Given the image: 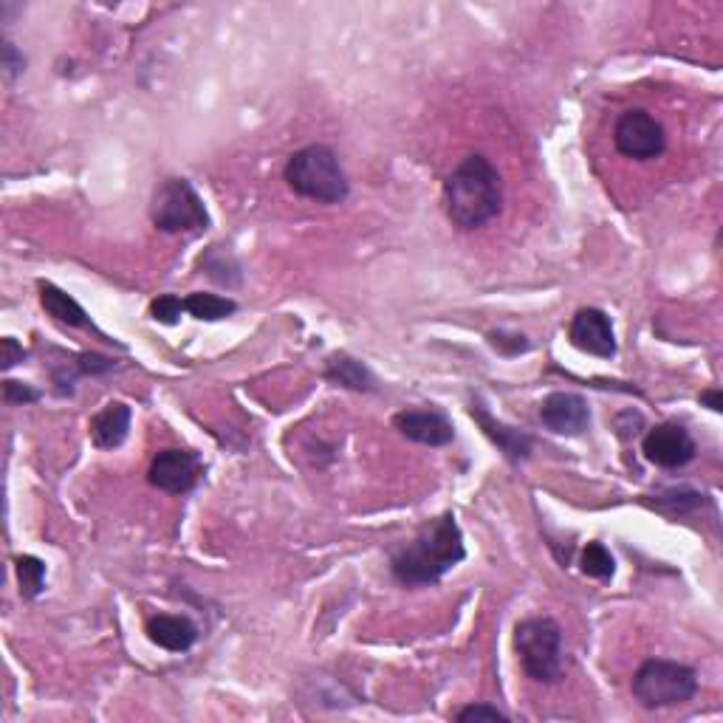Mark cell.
Returning <instances> with one entry per match:
<instances>
[{
	"label": "cell",
	"mask_w": 723,
	"mask_h": 723,
	"mask_svg": "<svg viewBox=\"0 0 723 723\" xmlns=\"http://www.w3.org/2000/svg\"><path fill=\"white\" fill-rule=\"evenodd\" d=\"M325 379L356 393H370L376 387V379L368 370V365L348 354L328 356V361H325Z\"/></svg>",
	"instance_id": "obj_16"
},
{
	"label": "cell",
	"mask_w": 723,
	"mask_h": 723,
	"mask_svg": "<svg viewBox=\"0 0 723 723\" xmlns=\"http://www.w3.org/2000/svg\"><path fill=\"white\" fill-rule=\"evenodd\" d=\"M613 145H616V150H620L625 159L650 161L664 153L667 136H664L662 122H658L653 113L642 111V108H633V111H625L616 119Z\"/></svg>",
	"instance_id": "obj_7"
},
{
	"label": "cell",
	"mask_w": 723,
	"mask_h": 723,
	"mask_svg": "<svg viewBox=\"0 0 723 723\" xmlns=\"http://www.w3.org/2000/svg\"><path fill=\"white\" fill-rule=\"evenodd\" d=\"M148 638L170 653H187L198 642V625L190 616L159 613L148 620Z\"/></svg>",
	"instance_id": "obj_13"
},
{
	"label": "cell",
	"mask_w": 723,
	"mask_h": 723,
	"mask_svg": "<svg viewBox=\"0 0 723 723\" xmlns=\"http://www.w3.org/2000/svg\"><path fill=\"white\" fill-rule=\"evenodd\" d=\"M473 418L481 424V429H484L486 436L501 447V453L506 455L512 464H521V460H526L528 455H532V447H534L532 436H526V433H521V429L506 427L503 422H495V418L486 413L484 405H473Z\"/></svg>",
	"instance_id": "obj_15"
},
{
	"label": "cell",
	"mask_w": 723,
	"mask_h": 723,
	"mask_svg": "<svg viewBox=\"0 0 723 723\" xmlns=\"http://www.w3.org/2000/svg\"><path fill=\"white\" fill-rule=\"evenodd\" d=\"M642 453L650 464L662 466V469H681L695 458L699 447H695V438L690 436L684 424L664 422L644 436Z\"/></svg>",
	"instance_id": "obj_8"
},
{
	"label": "cell",
	"mask_w": 723,
	"mask_h": 723,
	"mask_svg": "<svg viewBox=\"0 0 723 723\" xmlns=\"http://www.w3.org/2000/svg\"><path fill=\"white\" fill-rule=\"evenodd\" d=\"M150 218L156 229L167 235H196L209 227V212L204 198L187 178H167L156 190L150 204Z\"/></svg>",
	"instance_id": "obj_6"
},
{
	"label": "cell",
	"mask_w": 723,
	"mask_h": 723,
	"mask_svg": "<svg viewBox=\"0 0 723 723\" xmlns=\"http://www.w3.org/2000/svg\"><path fill=\"white\" fill-rule=\"evenodd\" d=\"M14 574H18L20 594L23 600H38L46 588V563L31 554H20L14 557Z\"/></svg>",
	"instance_id": "obj_19"
},
{
	"label": "cell",
	"mask_w": 723,
	"mask_h": 723,
	"mask_svg": "<svg viewBox=\"0 0 723 723\" xmlns=\"http://www.w3.org/2000/svg\"><path fill=\"white\" fill-rule=\"evenodd\" d=\"M130 407L125 402H111V405L99 410L97 416L91 418L88 429H91V442L97 444L99 449H117L122 447L125 438L130 433Z\"/></svg>",
	"instance_id": "obj_14"
},
{
	"label": "cell",
	"mask_w": 723,
	"mask_h": 723,
	"mask_svg": "<svg viewBox=\"0 0 723 723\" xmlns=\"http://www.w3.org/2000/svg\"><path fill=\"white\" fill-rule=\"evenodd\" d=\"M539 422H543L546 429L557 433V436H583L591 424L588 402L580 393H552L539 405Z\"/></svg>",
	"instance_id": "obj_11"
},
{
	"label": "cell",
	"mask_w": 723,
	"mask_h": 723,
	"mask_svg": "<svg viewBox=\"0 0 723 723\" xmlns=\"http://www.w3.org/2000/svg\"><path fill=\"white\" fill-rule=\"evenodd\" d=\"M3 68H7L9 80H14V77H18L20 71L26 68V60L23 57H18V51H14L12 43L3 46Z\"/></svg>",
	"instance_id": "obj_26"
},
{
	"label": "cell",
	"mask_w": 723,
	"mask_h": 723,
	"mask_svg": "<svg viewBox=\"0 0 723 723\" xmlns=\"http://www.w3.org/2000/svg\"><path fill=\"white\" fill-rule=\"evenodd\" d=\"M515 650L523 673L537 684H557L563 679V627L552 616H532L517 622Z\"/></svg>",
	"instance_id": "obj_4"
},
{
	"label": "cell",
	"mask_w": 723,
	"mask_h": 723,
	"mask_svg": "<svg viewBox=\"0 0 723 723\" xmlns=\"http://www.w3.org/2000/svg\"><path fill=\"white\" fill-rule=\"evenodd\" d=\"M113 368V359L99 354H82L80 356V374H108Z\"/></svg>",
	"instance_id": "obj_25"
},
{
	"label": "cell",
	"mask_w": 723,
	"mask_h": 723,
	"mask_svg": "<svg viewBox=\"0 0 723 723\" xmlns=\"http://www.w3.org/2000/svg\"><path fill=\"white\" fill-rule=\"evenodd\" d=\"M699 402H701V405L710 407V410H715V413L723 410V393L717 390V387H712V390L701 393V399Z\"/></svg>",
	"instance_id": "obj_28"
},
{
	"label": "cell",
	"mask_w": 723,
	"mask_h": 723,
	"mask_svg": "<svg viewBox=\"0 0 723 723\" xmlns=\"http://www.w3.org/2000/svg\"><path fill=\"white\" fill-rule=\"evenodd\" d=\"M458 723H466V721H509V715L506 712H501L497 706L492 704H469L464 706V710L458 712Z\"/></svg>",
	"instance_id": "obj_23"
},
{
	"label": "cell",
	"mask_w": 723,
	"mask_h": 723,
	"mask_svg": "<svg viewBox=\"0 0 723 723\" xmlns=\"http://www.w3.org/2000/svg\"><path fill=\"white\" fill-rule=\"evenodd\" d=\"M40 303H43V308L57 323L71 325V328H88V325H91L86 308H82L75 297L66 295L62 288H57L55 283H40Z\"/></svg>",
	"instance_id": "obj_17"
},
{
	"label": "cell",
	"mask_w": 723,
	"mask_h": 723,
	"mask_svg": "<svg viewBox=\"0 0 723 723\" xmlns=\"http://www.w3.org/2000/svg\"><path fill=\"white\" fill-rule=\"evenodd\" d=\"M3 399H7L9 405H34V402L40 399V393L34 390V387L23 385V382L7 379L3 382Z\"/></svg>",
	"instance_id": "obj_24"
},
{
	"label": "cell",
	"mask_w": 723,
	"mask_h": 723,
	"mask_svg": "<svg viewBox=\"0 0 723 723\" xmlns=\"http://www.w3.org/2000/svg\"><path fill=\"white\" fill-rule=\"evenodd\" d=\"M444 209L460 232L486 227L503 209L501 172L486 156H466L444 181Z\"/></svg>",
	"instance_id": "obj_2"
},
{
	"label": "cell",
	"mask_w": 723,
	"mask_h": 723,
	"mask_svg": "<svg viewBox=\"0 0 723 723\" xmlns=\"http://www.w3.org/2000/svg\"><path fill=\"white\" fill-rule=\"evenodd\" d=\"M18 361H23V348H18L14 339H3V368L9 370Z\"/></svg>",
	"instance_id": "obj_27"
},
{
	"label": "cell",
	"mask_w": 723,
	"mask_h": 723,
	"mask_svg": "<svg viewBox=\"0 0 723 723\" xmlns=\"http://www.w3.org/2000/svg\"><path fill=\"white\" fill-rule=\"evenodd\" d=\"M489 343H492V348H497L501 354H506V356L526 354V350L532 348V345H528V339L523 337V334H509V331L489 334Z\"/></svg>",
	"instance_id": "obj_22"
},
{
	"label": "cell",
	"mask_w": 723,
	"mask_h": 723,
	"mask_svg": "<svg viewBox=\"0 0 723 723\" xmlns=\"http://www.w3.org/2000/svg\"><path fill=\"white\" fill-rule=\"evenodd\" d=\"M181 314H185V300L176 295H161L150 303V317L161 325H176Z\"/></svg>",
	"instance_id": "obj_21"
},
{
	"label": "cell",
	"mask_w": 723,
	"mask_h": 723,
	"mask_svg": "<svg viewBox=\"0 0 723 723\" xmlns=\"http://www.w3.org/2000/svg\"><path fill=\"white\" fill-rule=\"evenodd\" d=\"M283 176L297 196L317 204H343L350 192L339 156L328 145H308L288 156Z\"/></svg>",
	"instance_id": "obj_3"
},
{
	"label": "cell",
	"mask_w": 723,
	"mask_h": 723,
	"mask_svg": "<svg viewBox=\"0 0 723 723\" xmlns=\"http://www.w3.org/2000/svg\"><path fill=\"white\" fill-rule=\"evenodd\" d=\"M185 311L192 314L196 319H201V323H221V319L232 317V314L238 311V303L229 300V297L196 291V295L185 297Z\"/></svg>",
	"instance_id": "obj_18"
},
{
	"label": "cell",
	"mask_w": 723,
	"mask_h": 723,
	"mask_svg": "<svg viewBox=\"0 0 723 723\" xmlns=\"http://www.w3.org/2000/svg\"><path fill=\"white\" fill-rule=\"evenodd\" d=\"M580 565H583V574L591 576V580H602L607 583L616 571V563H613V554L607 552L605 543H588L583 548V557H580Z\"/></svg>",
	"instance_id": "obj_20"
},
{
	"label": "cell",
	"mask_w": 723,
	"mask_h": 723,
	"mask_svg": "<svg viewBox=\"0 0 723 723\" xmlns=\"http://www.w3.org/2000/svg\"><path fill=\"white\" fill-rule=\"evenodd\" d=\"M201 478V458L190 449H161L148 469V484L167 495H187Z\"/></svg>",
	"instance_id": "obj_9"
},
{
	"label": "cell",
	"mask_w": 723,
	"mask_h": 723,
	"mask_svg": "<svg viewBox=\"0 0 723 723\" xmlns=\"http://www.w3.org/2000/svg\"><path fill=\"white\" fill-rule=\"evenodd\" d=\"M466 557L464 534L453 512H444L436 521H427L416 537L390 557L393 576L407 588L436 585L447 571Z\"/></svg>",
	"instance_id": "obj_1"
},
{
	"label": "cell",
	"mask_w": 723,
	"mask_h": 723,
	"mask_svg": "<svg viewBox=\"0 0 723 723\" xmlns=\"http://www.w3.org/2000/svg\"><path fill=\"white\" fill-rule=\"evenodd\" d=\"M393 427L399 429L407 442L424 444V447H447L455 438L453 422L438 410H402L393 416Z\"/></svg>",
	"instance_id": "obj_12"
},
{
	"label": "cell",
	"mask_w": 723,
	"mask_h": 723,
	"mask_svg": "<svg viewBox=\"0 0 723 723\" xmlns=\"http://www.w3.org/2000/svg\"><path fill=\"white\" fill-rule=\"evenodd\" d=\"M568 339L583 354L613 359L616 356V334L611 317L602 308H580L568 325Z\"/></svg>",
	"instance_id": "obj_10"
},
{
	"label": "cell",
	"mask_w": 723,
	"mask_h": 723,
	"mask_svg": "<svg viewBox=\"0 0 723 723\" xmlns=\"http://www.w3.org/2000/svg\"><path fill=\"white\" fill-rule=\"evenodd\" d=\"M633 699L644 710H670L693 701L699 693V673L667 658H650L633 675Z\"/></svg>",
	"instance_id": "obj_5"
}]
</instances>
